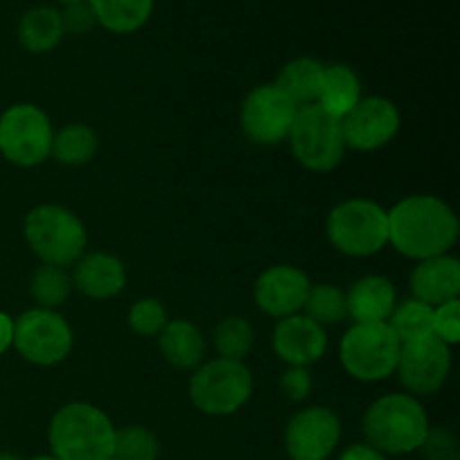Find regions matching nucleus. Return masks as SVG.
I'll return each mask as SVG.
<instances>
[{"label": "nucleus", "mask_w": 460, "mask_h": 460, "mask_svg": "<svg viewBox=\"0 0 460 460\" xmlns=\"http://www.w3.org/2000/svg\"><path fill=\"white\" fill-rule=\"evenodd\" d=\"M386 218L389 245L411 261L449 254L458 243V216L438 196L416 193L402 198L386 211Z\"/></svg>", "instance_id": "1"}, {"label": "nucleus", "mask_w": 460, "mask_h": 460, "mask_svg": "<svg viewBox=\"0 0 460 460\" xmlns=\"http://www.w3.org/2000/svg\"><path fill=\"white\" fill-rule=\"evenodd\" d=\"M362 429L367 445L385 456H400L420 449L429 431V416L413 395L386 394L367 409Z\"/></svg>", "instance_id": "2"}, {"label": "nucleus", "mask_w": 460, "mask_h": 460, "mask_svg": "<svg viewBox=\"0 0 460 460\" xmlns=\"http://www.w3.org/2000/svg\"><path fill=\"white\" fill-rule=\"evenodd\" d=\"M112 420L90 402H67L57 409L48 427L52 456L58 460H108L115 445Z\"/></svg>", "instance_id": "3"}, {"label": "nucleus", "mask_w": 460, "mask_h": 460, "mask_svg": "<svg viewBox=\"0 0 460 460\" xmlns=\"http://www.w3.org/2000/svg\"><path fill=\"white\" fill-rule=\"evenodd\" d=\"M27 247L43 265L72 268L88 245V229L72 209L54 202L36 205L22 220Z\"/></svg>", "instance_id": "4"}, {"label": "nucleus", "mask_w": 460, "mask_h": 460, "mask_svg": "<svg viewBox=\"0 0 460 460\" xmlns=\"http://www.w3.org/2000/svg\"><path fill=\"white\" fill-rule=\"evenodd\" d=\"M326 238L340 254L368 259L389 245L386 209L368 198H350L331 209L326 218Z\"/></svg>", "instance_id": "5"}, {"label": "nucleus", "mask_w": 460, "mask_h": 460, "mask_svg": "<svg viewBox=\"0 0 460 460\" xmlns=\"http://www.w3.org/2000/svg\"><path fill=\"white\" fill-rule=\"evenodd\" d=\"M254 377L245 362L214 358L191 371L189 400L205 416H234L250 402Z\"/></svg>", "instance_id": "6"}, {"label": "nucleus", "mask_w": 460, "mask_h": 460, "mask_svg": "<svg viewBox=\"0 0 460 460\" xmlns=\"http://www.w3.org/2000/svg\"><path fill=\"white\" fill-rule=\"evenodd\" d=\"M292 157L313 173H331L346 155L344 135L337 117L319 103L301 106L288 133Z\"/></svg>", "instance_id": "7"}, {"label": "nucleus", "mask_w": 460, "mask_h": 460, "mask_svg": "<svg viewBox=\"0 0 460 460\" xmlns=\"http://www.w3.org/2000/svg\"><path fill=\"white\" fill-rule=\"evenodd\" d=\"M400 349L389 323H353L340 341V362L353 380L376 385L394 376Z\"/></svg>", "instance_id": "8"}, {"label": "nucleus", "mask_w": 460, "mask_h": 460, "mask_svg": "<svg viewBox=\"0 0 460 460\" xmlns=\"http://www.w3.org/2000/svg\"><path fill=\"white\" fill-rule=\"evenodd\" d=\"M52 137V119L36 103H13L0 115V155L18 169L49 160Z\"/></svg>", "instance_id": "9"}, {"label": "nucleus", "mask_w": 460, "mask_h": 460, "mask_svg": "<svg viewBox=\"0 0 460 460\" xmlns=\"http://www.w3.org/2000/svg\"><path fill=\"white\" fill-rule=\"evenodd\" d=\"M75 346V332L58 310L30 308L13 319V346L34 367H57L66 362Z\"/></svg>", "instance_id": "10"}, {"label": "nucleus", "mask_w": 460, "mask_h": 460, "mask_svg": "<svg viewBox=\"0 0 460 460\" xmlns=\"http://www.w3.org/2000/svg\"><path fill=\"white\" fill-rule=\"evenodd\" d=\"M296 111L299 106L277 84L256 85L241 103V128L256 146H279L288 139Z\"/></svg>", "instance_id": "11"}, {"label": "nucleus", "mask_w": 460, "mask_h": 460, "mask_svg": "<svg viewBox=\"0 0 460 460\" xmlns=\"http://www.w3.org/2000/svg\"><path fill=\"white\" fill-rule=\"evenodd\" d=\"M449 373H452V346L440 341L436 335L409 341L400 349L395 376L413 398L438 394Z\"/></svg>", "instance_id": "12"}, {"label": "nucleus", "mask_w": 460, "mask_h": 460, "mask_svg": "<svg viewBox=\"0 0 460 460\" xmlns=\"http://www.w3.org/2000/svg\"><path fill=\"white\" fill-rule=\"evenodd\" d=\"M340 124L346 151L350 148L358 153H371L394 142L395 135L400 133L402 117L391 99L373 94V97L359 99L358 106L350 108L341 117Z\"/></svg>", "instance_id": "13"}, {"label": "nucleus", "mask_w": 460, "mask_h": 460, "mask_svg": "<svg viewBox=\"0 0 460 460\" xmlns=\"http://www.w3.org/2000/svg\"><path fill=\"white\" fill-rule=\"evenodd\" d=\"M341 438V420L332 409L314 404L288 420L286 449L292 460H326Z\"/></svg>", "instance_id": "14"}, {"label": "nucleus", "mask_w": 460, "mask_h": 460, "mask_svg": "<svg viewBox=\"0 0 460 460\" xmlns=\"http://www.w3.org/2000/svg\"><path fill=\"white\" fill-rule=\"evenodd\" d=\"M310 288L313 281L296 265H272L256 279L254 301L268 317L286 319L304 310Z\"/></svg>", "instance_id": "15"}, {"label": "nucleus", "mask_w": 460, "mask_h": 460, "mask_svg": "<svg viewBox=\"0 0 460 460\" xmlns=\"http://www.w3.org/2000/svg\"><path fill=\"white\" fill-rule=\"evenodd\" d=\"M272 350L288 367H305L322 362L328 350L326 328L304 313L279 319L272 331Z\"/></svg>", "instance_id": "16"}, {"label": "nucleus", "mask_w": 460, "mask_h": 460, "mask_svg": "<svg viewBox=\"0 0 460 460\" xmlns=\"http://www.w3.org/2000/svg\"><path fill=\"white\" fill-rule=\"evenodd\" d=\"M72 288L94 301H108L121 295L128 281L126 265L111 252H85L72 265Z\"/></svg>", "instance_id": "17"}, {"label": "nucleus", "mask_w": 460, "mask_h": 460, "mask_svg": "<svg viewBox=\"0 0 460 460\" xmlns=\"http://www.w3.org/2000/svg\"><path fill=\"white\" fill-rule=\"evenodd\" d=\"M413 299L438 308L460 296V261L454 254L418 261L409 277Z\"/></svg>", "instance_id": "18"}, {"label": "nucleus", "mask_w": 460, "mask_h": 460, "mask_svg": "<svg viewBox=\"0 0 460 460\" xmlns=\"http://www.w3.org/2000/svg\"><path fill=\"white\" fill-rule=\"evenodd\" d=\"M398 305L394 281L380 274L358 279L346 292V310L355 323H386Z\"/></svg>", "instance_id": "19"}, {"label": "nucleus", "mask_w": 460, "mask_h": 460, "mask_svg": "<svg viewBox=\"0 0 460 460\" xmlns=\"http://www.w3.org/2000/svg\"><path fill=\"white\" fill-rule=\"evenodd\" d=\"M157 349L169 367L178 371H196L207 362V340L189 319H169L157 335Z\"/></svg>", "instance_id": "20"}, {"label": "nucleus", "mask_w": 460, "mask_h": 460, "mask_svg": "<svg viewBox=\"0 0 460 460\" xmlns=\"http://www.w3.org/2000/svg\"><path fill=\"white\" fill-rule=\"evenodd\" d=\"M362 99V81L358 72L346 63H332L323 67L322 93H319L317 103L332 117L341 119L346 112Z\"/></svg>", "instance_id": "21"}, {"label": "nucleus", "mask_w": 460, "mask_h": 460, "mask_svg": "<svg viewBox=\"0 0 460 460\" xmlns=\"http://www.w3.org/2000/svg\"><path fill=\"white\" fill-rule=\"evenodd\" d=\"M63 36L66 31H63L61 12L54 7L40 4V7L30 9L22 13L18 22V40L30 54L52 52L61 43Z\"/></svg>", "instance_id": "22"}, {"label": "nucleus", "mask_w": 460, "mask_h": 460, "mask_svg": "<svg viewBox=\"0 0 460 460\" xmlns=\"http://www.w3.org/2000/svg\"><path fill=\"white\" fill-rule=\"evenodd\" d=\"M323 67L326 66L313 57L292 58L290 63L281 67L274 84L299 108L310 106V103H317L319 93H322Z\"/></svg>", "instance_id": "23"}, {"label": "nucleus", "mask_w": 460, "mask_h": 460, "mask_svg": "<svg viewBox=\"0 0 460 460\" xmlns=\"http://www.w3.org/2000/svg\"><path fill=\"white\" fill-rule=\"evenodd\" d=\"M97 25L112 34H133L142 30L153 13L155 0H88Z\"/></svg>", "instance_id": "24"}, {"label": "nucleus", "mask_w": 460, "mask_h": 460, "mask_svg": "<svg viewBox=\"0 0 460 460\" xmlns=\"http://www.w3.org/2000/svg\"><path fill=\"white\" fill-rule=\"evenodd\" d=\"M99 151L97 130L88 124H67L52 137L49 157L63 166H85L94 160Z\"/></svg>", "instance_id": "25"}, {"label": "nucleus", "mask_w": 460, "mask_h": 460, "mask_svg": "<svg viewBox=\"0 0 460 460\" xmlns=\"http://www.w3.org/2000/svg\"><path fill=\"white\" fill-rule=\"evenodd\" d=\"M72 277L66 268L57 265H43L34 270L30 279V295L34 299L36 308L57 310L70 299L72 295Z\"/></svg>", "instance_id": "26"}, {"label": "nucleus", "mask_w": 460, "mask_h": 460, "mask_svg": "<svg viewBox=\"0 0 460 460\" xmlns=\"http://www.w3.org/2000/svg\"><path fill=\"white\" fill-rule=\"evenodd\" d=\"M254 326L250 323V319L241 317V314H229V317L220 319L214 331V349L223 359L245 362V358L254 349Z\"/></svg>", "instance_id": "27"}, {"label": "nucleus", "mask_w": 460, "mask_h": 460, "mask_svg": "<svg viewBox=\"0 0 460 460\" xmlns=\"http://www.w3.org/2000/svg\"><path fill=\"white\" fill-rule=\"evenodd\" d=\"M386 323L398 337L400 344H409V341L434 335V308L411 296V299L395 305Z\"/></svg>", "instance_id": "28"}, {"label": "nucleus", "mask_w": 460, "mask_h": 460, "mask_svg": "<svg viewBox=\"0 0 460 460\" xmlns=\"http://www.w3.org/2000/svg\"><path fill=\"white\" fill-rule=\"evenodd\" d=\"M301 313L322 328L337 326V323L349 319V310H346V292L340 290L332 283H317L310 288L308 299H305L304 310Z\"/></svg>", "instance_id": "29"}, {"label": "nucleus", "mask_w": 460, "mask_h": 460, "mask_svg": "<svg viewBox=\"0 0 460 460\" xmlns=\"http://www.w3.org/2000/svg\"><path fill=\"white\" fill-rule=\"evenodd\" d=\"M112 458L117 460H157L160 458V440L148 427L128 425L115 429Z\"/></svg>", "instance_id": "30"}, {"label": "nucleus", "mask_w": 460, "mask_h": 460, "mask_svg": "<svg viewBox=\"0 0 460 460\" xmlns=\"http://www.w3.org/2000/svg\"><path fill=\"white\" fill-rule=\"evenodd\" d=\"M166 322H169V313H166L164 304L155 296L137 299L126 314V323L139 337H157L162 328L166 326Z\"/></svg>", "instance_id": "31"}, {"label": "nucleus", "mask_w": 460, "mask_h": 460, "mask_svg": "<svg viewBox=\"0 0 460 460\" xmlns=\"http://www.w3.org/2000/svg\"><path fill=\"white\" fill-rule=\"evenodd\" d=\"M434 335L447 346H456L460 341V299L434 308Z\"/></svg>", "instance_id": "32"}, {"label": "nucleus", "mask_w": 460, "mask_h": 460, "mask_svg": "<svg viewBox=\"0 0 460 460\" xmlns=\"http://www.w3.org/2000/svg\"><path fill=\"white\" fill-rule=\"evenodd\" d=\"M420 452L427 460H458V443L449 429L429 427Z\"/></svg>", "instance_id": "33"}, {"label": "nucleus", "mask_w": 460, "mask_h": 460, "mask_svg": "<svg viewBox=\"0 0 460 460\" xmlns=\"http://www.w3.org/2000/svg\"><path fill=\"white\" fill-rule=\"evenodd\" d=\"M61 22L63 31L72 36L88 34L94 25H97V16H94L90 3H75V4H63L61 9Z\"/></svg>", "instance_id": "34"}, {"label": "nucleus", "mask_w": 460, "mask_h": 460, "mask_svg": "<svg viewBox=\"0 0 460 460\" xmlns=\"http://www.w3.org/2000/svg\"><path fill=\"white\" fill-rule=\"evenodd\" d=\"M281 391L290 402H304L313 391V373L305 367H288L281 376Z\"/></svg>", "instance_id": "35"}, {"label": "nucleus", "mask_w": 460, "mask_h": 460, "mask_svg": "<svg viewBox=\"0 0 460 460\" xmlns=\"http://www.w3.org/2000/svg\"><path fill=\"white\" fill-rule=\"evenodd\" d=\"M340 460H386L385 454H380L377 449H373L371 445L367 443H358V445H350L341 452Z\"/></svg>", "instance_id": "36"}, {"label": "nucleus", "mask_w": 460, "mask_h": 460, "mask_svg": "<svg viewBox=\"0 0 460 460\" xmlns=\"http://www.w3.org/2000/svg\"><path fill=\"white\" fill-rule=\"evenodd\" d=\"M13 346V317L0 310V355Z\"/></svg>", "instance_id": "37"}, {"label": "nucleus", "mask_w": 460, "mask_h": 460, "mask_svg": "<svg viewBox=\"0 0 460 460\" xmlns=\"http://www.w3.org/2000/svg\"><path fill=\"white\" fill-rule=\"evenodd\" d=\"M0 460H21V458L13 456V454H0Z\"/></svg>", "instance_id": "38"}, {"label": "nucleus", "mask_w": 460, "mask_h": 460, "mask_svg": "<svg viewBox=\"0 0 460 460\" xmlns=\"http://www.w3.org/2000/svg\"><path fill=\"white\" fill-rule=\"evenodd\" d=\"M61 4H75V3H85V0H58Z\"/></svg>", "instance_id": "39"}, {"label": "nucleus", "mask_w": 460, "mask_h": 460, "mask_svg": "<svg viewBox=\"0 0 460 460\" xmlns=\"http://www.w3.org/2000/svg\"><path fill=\"white\" fill-rule=\"evenodd\" d=\"M30 460H58V458H54V456H36V458H30Z\"/></svg>", "instance_id": "40"}, {"label": "nucleus", "mask_w": 460, "mask_h": 460, "mask_svg": "<svg viewBox=\"0 0 460 460\" xmlns=\"http://www.w3.org/2000/svg\"><path fill=\"white\" fill-rule=\"evenodd\" d=\"M108 460H117V458H108Z\"/></svg>", "instance_id": "41"}]
</instances>
